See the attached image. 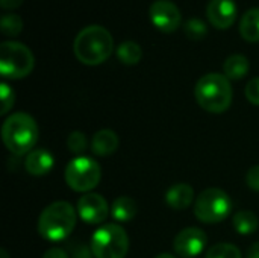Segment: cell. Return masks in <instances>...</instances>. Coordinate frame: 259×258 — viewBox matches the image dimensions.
I'll list each match as a JSON object with an SVG mask.
<instances>
[{
  "label": "cell",
  "mask_w": 259,
  "mask_h": 258,
  "mask_svg": "<svg viewBox=\"0 0 259 258\" xmlns=\"http://www.w3.org/2000/svg\"><path fill=\"white\" fill-rule=\"evenodd\" d=\"M143 56V50L135 41H124L117 47V58L124 65H135L140 62Z\"/></svg>",
  "instance_id": "obj_20"
},
{
  "label": "cell",
  "mask_w": 259,
  "mask_h": 258,
  "mask_svg": "<svg viewBox=\"0 0 259 258\" xmlns=\"http://www.w3.org/2000/svg\"><path fill=\"white\" fill-rule=\"evenodd\" d=\"M240 35L249 43H259V8H250L240 20Z\"/></svg>",
  "instance_id": "obj_16"
},
{
  "label": "cell",
  "mask_w": 259,
  "mask_h": 258,
  "mask_svg": "<svg viewBox=\"0 0 259 258\" xmlns=\"http://www.w3.org/2000/svg\"><path fill=\"white\" fill-rule=\"evenodd\" d=\"M2 138L5 146L14 155H24L32 152L38 141L36 122L26 113H15L9 116L2 126Z\"/></svg>",
  "instance_id": "obj_3"
},
{
  "label": "cell",
  "mask_w": 259,
  "mask_h": 258,
  "mask_svg": "<svg viewBox=\"0 0 259 258\" xmlns=\"http://www.w3.org/2000/svg\"><path fill=\"white\" fill-rule=\"evenodd\" d=\"M232 225L238 234L249 236L258 230L259 222L255 213H252L249 210H241L232 217Z\"/></svg>",
  "instance_id": "obj_19"
},
{
  "label": "cell",
  "mask_w": 259,
  "mask_h": 258,
  "mask_svg": "<svg viewBox=\"0 0 259 258\" xmlns=\"http://www.w3.org/2000/svg\"><path fill=\"white\" fill-rule=\"evenodd\" d=\"M35 67V58L30 49L17 41L0 44V73L5 79H23Z\"/></svg>",
  "instance_id": "obj_5"
},
{
  "label": "cell",
  "mask_w": 259,
  "mask_h": 258,
  "mask_svg": "<svg viewBox=\"0 0 259 258\" xmlns=\"http://www.w3.org/2000/svg\"><path fill=\"white\" fill-rule=\"evenodd\" d=\"M184 32L190 40L197 41V40H203L208 35V26L202 18L193 17V18H188L184 23Z\"/></svg>",
  "instance_id": "obj_21"
},
{
  "label": "cell",
  "mask_w": 259,
  "mask_h": 258,
  "mask_svg": "<svg viewBox=\"0 0 259 258\" xmlns=\"http://www.w3.org/2000/svg\"><path fill=\"white\" fill-rule=\"evenodd\" d=\"M155 258H176V257H173V255H170V254H159V255H156Z\"/></svg>",
  "instance_id": "obj_32"
},
{
  "label": "cell",
  "mask_w": 259,
  "mask_h": 258,
  "mask_svg": "<svg viewBox=\"0 0 259 258\" xmlns=\"http://www.w3.org/2000/svg\"><path fill=\"white\" fill-rule=\"evenodd\" d=\"M232 210V201L222 189L203 190L194 202V216L203 224H219L228 219Z\"/></svg>",
  "instance_id": "obj_7"
},
{
  "label": "cell",
  "mask_w": 259,
  "mask_h": 258,
  "mask_svg": "<svg viewBox=\"0 0 259 258\" xmlns=\"http://www.w3.org/2000/svg\"><path fill=\"white\" fill-rule=\"evenodd\" d=\"M0 258H9L8 252H6L5 249H0Z\"/></svg>",
  "instance_id": "obj_33"
},
{
  "label": "cell",
  "mask_w": 259,
  "mask_h": 258,
  "mask_svg": "<svg viewBox=\"0 0 259 258\" xmlns=\"http://www.w3.org/2000/svg\"><path fill=\"white\" fill-rule=\"evenodd\" d=\"M249 59L244 55L235 53L228 56V59L223 64L225 76L229 81H240L249 73Z\"/></svg>",
  "instance_id": "obj_17"
},
{
  "label": "cell",
  "mask_w": 259,
  "mask_h": 258,
  "mask_svg": "<svg viewBox=\"0 0 259 258\" xmlns=\"http://www.w3.org/2000/svg\"><path fill=\"white\" fill-rule=\"evenodd\" d=\"M67 146H68V151L73 152V154H82L87 151V146H88V141H87V137L83 132L80 131H73L68 138H67Z\"/></svg>",
  "instance_id": "obj_24"
},
{
  "label": "cell",
  "mask_w": 259,
  "mask_h": 258,
  "mask_svg": "<svg viewBox=\"0 0 259 258\" xmlns=\"http://www.w3.org/2000/svg\"><path fill=\"white\" fill-rule=\"evenodd\" d=\"M73 50L82 64L99 65L111 56L114 50V38L103 26H87L76 35Z\"/></svg>",
  "instance_id": "obj_1"
},
{
  "label": "cell",
  "mask_w": 259,
  "mask_h": 258,
  "mask_svg": "<svg viewBox=\"0 0 259 258\" xmlns=\"http://www.w3.org/2000/svg\"><path fill=\"white\" fill-rule=\"evenodd\" d=\"M247 258H259V242L253 243L249 251H247Z\"/></svg>",
  "instance_id": "obj_31"
},
{
  "label": "cell",
  "mask_w": 259,
  "mask_h": 258,
  "mask_svg": "<svg viewBox=\"0 0 259 258\" xmlns=\"http://www.w3.org/2000/svg\"><path fill=\"white\" fill-rule=\"evenodd\" d=\"M238 15V9L234 0H211L206 8V17L209 23L217 29L231 27Z\"/></svg>",
  "instance_id": "obj_12"
},
{
  "label": "cell",
  "mask_w": 259,
  "mask_h": 258,
  "mask_svg": "<svg viewBox=\"0 0 259 258\" xmlns=\"http://www.w3.org/2000/svg\"><path fill=\"white\" fill-rule=\"evenodd\" d=\"M53 163H55L53 155L49 151L35 149V151L29 152V155L24 161V167L29 175L42 176V175H47L53 169Z\"/></svg>",
  "instance_id": "obj_14"
},
{
  "label": "cell",
  "mask_w": 259,
  "mask_h": 258,
  "mask_svg": "<svg viewBox=\"0 0 259 258\" xmlns=\"http://www.w3.org/2000/svg\"><path fill=\"white\" fill-rule=\"evenodd\" d=\"M102 178L100 166L90 157H77L71 160L65 169L67 186L79 193L93 190Z\"/></svg>",
  "instance_id": "obj_8"
},
{
  "label": "cell",
  "mask_w": 259,
  "mask_h": 258,
  "mask_svg": "<svg viewBox=\"0 0 259 258\" xmlns=\"http://www.w3.org/2000/svg\"><path fill=\"white\" fill-rule=\"evenodd\" d=\"M42 258H70L68 254L61 248H50L44 252Z\"/></svg>",
  "instance_id": "obj_29"
},
{
  "label": "cell",
  "mask_w": 259,
  "mask_h": 258,
  "mask_svg": "<svg viewBox=\"0 0 259 258\" xmlns=\"http://www.w3.org/2000/svg\"><path fill=\"white\" fill-rule=\"evenodd\" d=\"M149 15L153 26L164 33H173L182 24V14L179 8L170 0L153 2L150 5Z\"/></svg>",
  "instance_id": "obj_9"
},
{
  "label": "cell",
  "mask_w": 259,
  "mask_h": 258,
  "mask_svg": "<svg viewBox=\"0 0 259 258\" xmlns=\"http://www.w3.org/2000/svg\"><path fill=\"white\" fill-rule=\"evenodd\" d=\"M23 2H24V0H0L3 9H15V8H18Z\"/></svg>",
  "instance_id": "obj_30"
},
{
  "label": "cell",
  "mask_w": 259,
  "mask_h": 258,
  "mask_svg": "<svg viewBox=\"0 0 259 258\" xmlns=\"http://www.w3.org/2000/svg\"><path fill=\"white\" fill-rule=\"evenodd\" d=\"M205 258H241V252L231 243H219L206 251Z\"/></svg>",
  "instance_id": "obj_23"
},
{
  "label": "cell",
  "mask_w": 259,
  "mask_h": 258,
  "mask_svg": "<svg viewBox=\"0 0 259 258\" xmlns=\"http://www.w3.org/2000/svg\"><path fill=\"white\" fill-rule=\"evenodd\" d=\"M208 237L200 228H185L182 230L173 242L175 252L182 258H194L205 249Z\"/></svg>",
  "instance_id": "obj_10"
},
{
  "label": "cell",
  "mask_w": 259,
  "mask_h": 258,
  "mask_svg": "<svg viewBox=\"0 0 259 258\" xmlns=\"http://www.w3.org/2000/svg\"><path fill=\"white\" fill-rule=\"evenodd\" d=\"M76 227V211L71 204L58 201L42 210L38 219V233L50 242L67 239Z\"/></svg>",
  "instance_id": "obj_4"
},
{
  "label": "cell",
  "mask_w": 259,
  "mask_h": 258,
  "mask_svg": "<svg viewBox=\"0 0 259 258\" xmlns=\"http://www.w3.org/2000/svg\"><path fill=\"white\" fill-rule=\"evenodd\" d=\"M197 103L208 113L222 114L232 103L231 81L220 73H208L202 76L194 88Z\"/></svg>",
  "instance_id": "obj_2"
},
{
  "label": "cell",
  "mask_w": 259,
  "mask_h": 258,
  "mask_svg": "<svg viewBox=\"0 0 259 258\" xmlns=\"http://www.w3.org/2000/svg\"><path fill=\"white\" fill-rule=\"evenodd\" d=\"M194 201V189L190 184L179 182L171 186L165 193V202L170 208L181 211L188 208Z\"/></svg>",
  "instance_id": "obj_13"
},
{
  "label": "cell",
  "mask_w": 259,
  "mask_h": 258,
  "mask_svg": "<svg viewBox=\"0 0 259 258\" xmlns=\"http://www.w3.org/2000/svg\"><path fill=\"white\" fill-rule=\"evenodd\" d=\"M77 213L83 222L90 225H97L106 220V217L109 216V207L102 195L87 193L77 202Z\"/></svg>",
  "instance_id": "obj_11"
},
{
  "label": "cell",
  "mask_w": 259,
  "mask_h": 258,
  "mask_svg": "<svg viewBox=\"0 0 259 258\" xmlns=\"http://www.w3.org/2000/svg\"><path fill=\"white\" fill-rule=\"evenodd\" d=\"M0 97H2V109H0V114L5 116L9 113V109L12 108L14 105V90L6 84V82H2L0 84Z\"/></svg>",
  "instance_id": "obj_25"
},
{
  "label": "cell",
  "mask_w": 259,
  "mask_h": 258,
  "mask_svg": "<svg viewBox=\"0 0 259 258\" xmlns=\"http://www.w3.org/2000/svg\"><path fill=\"white\" fill-rule=\"evenodd\" d=\"M2 26V33L6 36H17L23 30V20L17 14H6L2 17L0 21Z\"/></svg>",
  "instance_id": "obj_22"
},
{
  "label": "cell",
  "mask_w": 259,
  "mask_h": 258,
  "mask_svg": "<svg viewBox=\"0 0 259 258\" xmlns=\"http://www.w3.org/2000/svg\"><path fill=\"white\" fill-rule=\"evenodd\" d=\"M246 97L250 103L259 106V78H253L246 85Z\"/></svg>",
  "instance_id": "obj_26"
},
{
  "label": "cell",
  "mask_w": 259,
  "mask_h": 258,
  "mask_svg": "<svg viewBox=\"0 0 259 258\" xmlns=\"http://www.w3.org/2000/svg\"><path fill=\"white\" fill-rule=\"evenodd\" d=\"M246 182L249 186V189L259 192V166H253L247 175H246Z\"/></svg>",
  "instance_id": "obj_27"
},
{
  "label": "cell",
  "mask_w": 259,
  "mask_h": 258,
  "mask_svg": "<svg viewBox=\"0 0 259 258\" xmlns=\"http://www.w3.org/2000/svg\"><path fill=\"white\" fill-rule=\"evenodd\" d=\"M137 214V202L129 196H120L112 202L111 216L117 222H131Z\"/></svg>",
  "instance_id": "obj_18"
},
{
  "label": "cell",
  "mask_w": 259,
  "mask_h": 258,
  "mask_svg": "<svg viewBox=\"0 0 259 258\" xmlns=\"http://www.w3.org/2000/svg\"><path fill=\"white\" fill-rule=\"evenodd\" d=\"M91 251L96 258H124L129 251V237L120 225H103L93 234Z\"/></svg>",
  "instance_id": "obj_6"
},
{
  "label": "cell",
  "mask_w": 259,
  "mask_h": 258,
  "mask_svg": "<svg viewBox=\"0 0 259 258\" xmlns=\"http://www.w3.org/2000/svg\"><path fill=\"white\" fill-rule=\"evenodd\" d=\"M118 143H120V140L114 131L102 129V131L94 134L93 141H91V149L99 157H108L117 151Z\"/></svg>",
  "instance_id": "obj_15"
},
{
  "label": "cell",
  "mask_w": 259,
  "mask_h": 258,
  "mask_svg": "<svg viewBox=\"0 0 259 258\" xmlns=\"http://www.w3.org/2000/svg\"><path fill=\"white\" fill-rule=\"evenodd\" d=\"M94 254L91 249H88L87 246L80 245V246H76L73 249V258H93Z\"/></svg>",
  "instance_id": "obj_28"
}]
</instances>
